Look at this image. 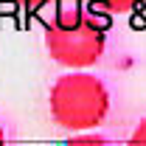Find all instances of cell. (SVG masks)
<instances>
[{"mask_svg":"<svg viewBox=\"0 0 146 146\" xmlns=\"http://www.w3.org/2000/svg\"><path fill=\"white\" fill-rule=\"evenodd\" d=\"M3 141H6V132H3V127H0V143H3Z\"/></svg>","mask_w":146,"mask_h":146,"instance_id":"7","label":"cell"},{"mask_svg":"<svg viewBox=\"0 0 146 146\" xmlns=\"http://www.w3.org/2000/svg\"><path fill=\"white\" fill-rule=\"evenodd\" d=\"M104 45H107L104 23H98L82 9L73 14H62L45 31L48 54L54 56V62H59L62 68H70V70L93 68L104 54Z\"/></svg>","mask_w":146,"mask_h":146,"instance_id":"2","label":"cell"},{"mask_svg":"<svg viewBox=\"0 0 146 146\" xmlns=\"http://www.w3.org/2000/svg\"><path fill=\"white\" fill-rule=\"evenodd\" d=\"M51 118L68 132L96 129L110 112V93L90 73L73 70L59 76L51 87Z\"/></svg>","mask_w":146,"mask_h":146,"instance_id":"1","label":"cell"},{"mask_svg":"<svg viewBox=\"0 0 146 146\" xmlns=\"http://www.w3.org/2000/svg\"><path fill=\"white\" fill-rule=\"evenodd\" d=\"M132 141L135 143H146V118L135 127V132H132Z\"/></svg>","mask_w":146,"mask_h":146,"instance_id":"5","label":"cell"},{"mask_svg":"<svg viewBox=\"0 0 146 146\" xmlns=\"http://www.w3.org/2000/svg\"><path fill=\"white\" fill-rule=\"evenodd\" d=\"M73 143H104V138L98 132H90V135H82V132H70Z\"/></svg>","mask_w":146,"mask_h":146,"instance_id":"4","label":"cell"},{"mask_svg":"<svg viewBox=\"0 0 146 146\" xmlns=\"http://www.w3.org/2000/svg\"><path fill=\"white\" fill-rule=\"evenodd\" d=\"M20 6H25V9H42L45 3H51V0H14Z\"/></svg>","mask_w":146,"mask_h":146,"instance_id":"6","label":"cell"},{"mask_svg":"<svg viewBox=\"0 0 146 146\" xmlns=\"http://www.w3.org/2000/svg\"><path fill=\"white\" fill-rule=\"evenodd\" d=\"M96 6H101L104 11H112V14H127L132 9H138L143 0H93Z\"/></svg>","mask_w":146,"mask_h":146,"instance_id":"3","label":"cell"}]
</instances>
